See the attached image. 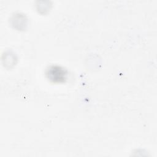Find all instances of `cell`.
Wrapping results in <instances>:
<instances>
[{
  "instance_id": "obj_1",
  "label": "cell",
  "mask_w": 157,
  "mask_h": 157,
  "mask_svg": "<svg viewBox=\"0 0 157 157\" xmlns=\"http://www.w3.org/2000/svg\"><path fill=\"white\" fill-rule=\"evenodd\" d=\"M46 75L50 81L55 83H60L66 80L67 72L63 68L59 66H52L47 69Z\"/></svg>"
}]
</instances>
